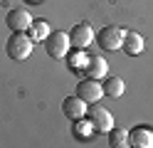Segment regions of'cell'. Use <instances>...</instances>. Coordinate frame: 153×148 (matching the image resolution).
<instances>
[{"mask_svg":"<svg viewBox=\"0 0 153 148\" xmlns=\"http://www.w3.org/2000/svg\"><path fill=\"white\" fill-rule=\"evenodd\" d=\"M5 49H7V57L10 59L22 62V59H27L30 52H32V37L25 35V32H13L10 39H7V45H5Z\"/></svg>","mask_w":153,"mask_h":148,"instance_id":"obj_1","label":"cell"},{"mask_svg":"<svg viewBox=\"0 0 153 148\" xmlns=\"http://www.w3.org/2000/svg\"><path fill=\"white\" fill-rule=\"evenodd\" d=\"M87 121L91 123V128L97 133H109L111 128H114L111 111H109V109H104V106H99V101L94 104L91 109H87Z\"/></svg>","mask_w":153,"mask_h":148,"instance_id":"obj_2","label":"cell"},{"mask_svg":"<svg viewBox=\"0 0 153 148\" xmlns=\"http://www.w3.org/2000/svg\"><path fill=\"white\" fill-rule=\"evenodd\" d=\"M69 32H62V30H57V32H50L45 37V49L47 54L52 59H62L67 52H69Z\"/></svg>","mask_w":153,"mask_h":148,"instance_id":"obj_3","label":"cell"},{"mask_svg":"<svg viewBox=\"0 0 153 148\" xmlns=\"http://www.w3.org/2000/svg\"><path fill=\"white\" fill-rule=\"evenodd\" d=\"M123 42V30L116 25H106L97 32V45L101 49H119Z\"/></svg>","mask_w":153,"mask_h":148,"instance_id":"obj_4","label":"cell"},{"mask_svg":"<svg viewBox=\"0 0 153 148\" xmlns=\"http://www.w3.org/2000/svg\"><path fill=\"white\" fill-rule=\"evenodd\" d=\"M5 25L13 30V32H25V30H30L32 25V15L27 13L25 7H13V10H7V15H5Z\"/></svg>","mask_w":153,"mask_h":148,"instance_id":"obj_5","label":"cell"},{"mask_svg":"<svg viewBox=\"0 0 153 148\" xmlns=\"http://www.w3.org/2000/svg\"><path fill=\"white\" fill-rule=\"evenodd\" d=\"M101 84H99V79H91L87 77L84 82L76 84V96L82 99V101H87V104H97L99 99H101Z\"/></svg>","mask_w":153,"mask_h":148,"instance_id":"obj_6","label":"cell"},{"mask_svg":"<svg viewBox=\"0 0 153 148\" xmlns=\"http://www.w3.org/2000/svg\"><path fill=\"white\" fill-rule=\"evenodd\" d=\"M91 39H94V30H91V25H87V22L74 25V27H72V32H69V42H72L76 49L89 47V45H91Z\"/></svg>","mask_w":153,"mask_h":148,"instance_id":"obj_7","label":"cell"},{"mask_svg":"<svg viewBox=\"0 0 153 148\" xmlns=\"http://www.w3.org/2000/svg\"><path fill=\"white\" fill-rule=\"evenodd\" d=\"M62 111H64V116L69 118V121H79V118L87 114V101H82L79 96H67L64 101H62Z\"/></svg>","mask_w":153,"mask_h":148,"instance_id":"obj_8","label":"cell"},{"mask_svg":"<svg viewBox=\"0 0 153 148\" xmlns=\"http://www.w3.org/2000/svg\"><path fill=\"white\" fill-rule=\"evenodd\" d=\"M128 146H133V148H153V128L136 126L133 131H128Z\"/></svg>","mask_w":153,"mask_h":148,"instance_id":"obj_9","label":"cell"},{"mask_svg":"<svg viewBox=\"0 0 153 148\" xmlns=\"http://www.w3.org/2000/svg\"><path fill=\"white\" fill-rule=\"evenodd\" d=\"M121 49L126 52L128 57H136L143 52V37L138 32H123V42H121Z\"/></svg>","mask_w":153,"mask_h":148,"instance_id":"obj_10","label":"cell"},{"mask_svg":"<svg viewBox=\"0 0 153 148\" xmlns=\"http://www.w3.org/2000/svg\"><path fill=\"white\" fill-rule=\"evenodd\" d=\"M109 69V62L104 57H87V64H84V72H87V77L91 79H101L104 74H106Z\"/></svg>","mask_w":153,"mask_h":148,"instance_id":"obj_11","label":"cell"},{"mask_svg":"<svg viewBox=\"0 0 153 148\" xmlns=\"http://www.w3.org/2000/svg\"><path fill=\"white\" fill-rule=\"evenodd\" d=\"M101 91L106 94V96H111V99L121 96V94H123V79H119V77H109L106 82L101 84Z\"/></svg>","mask_w":153,"mask_h":148,"instance_id":"obj_12","label":"cell"},{"mask_svg":"<svg viewBox=\"0 0 153 148\" xmlns=\"http://www.w3.org/2000/svg\"><path fill=\"white\" fill-rule=\"evenodd\" d=\"M47 35H50V25L45 22V20H32V25H30V37H32V42H37V39H45Z\"/></svg>","mask_w":153,"mask_h":148,"instance_id":"obj_13","label":"cell"},{"mask_svg":"<svg viewBox=\"0 0 153 148\" xmlns=\"http://www.w3.org/2000/svg\"><path fill=\"white\" fill-rule=\"evenodd\" d=\"M109 146H128V131L126 128H111L109 131Z\"/></svg>","mask_w":153,"mask_h":148,"instance_id":"obj_14","label":"cell"},{"mask_svg":"<svg viewBox=\"0 0 153 148\" xmlns=\"http://www.w3.org/2000/svg\"><path fill=\"white\" fill-rule=\"evenodd\" d=\"M91 131H94V128H91V123H89V121H79V123L74 126V136H79V138H87Z\"/></svg>","mask_w":153,"mask_h":148,"instance_id":"obj_15","label":"cell"},{"mask_svg":"<svg viewBox=\"0 0 153 148\" xmlns=\"http://www.w3.org/2000/svg\"><path fill=\"white\" fill-rule=\"evenodd\" d=\"M84 62H87V57H82L79 52L69 54V69H72V72H76V69H84Z\"/></svg>","mask_w":153,"mask_h":148,"instance_id":"obj_16","label":"cell"},{"mask_svg":"<svg viewBox=\"0 0 153 148\" xmlns=\"http://www.w3.org/2000/svg\"><path fill=\"white\" fill-rule=\"evenodd\" d=\"M25 3H30V5H35V3H40V0H25Z\"/></svg>","mask_w":153,"mask_h":148,"instance_id":"obj_17","label":"cell"}]
</instances>
